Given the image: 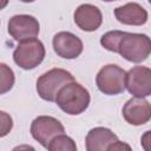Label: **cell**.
<instances>
[{"mask_svg":"<svg viewBox=\"0 0 151 151\" xmlns=\"http://www.w3.org/2000/svg\"><path fill=\"white\" fill-rule=\"evenodd\" d=\"M91 97L87 88L76 80L66 84L57 94L55 103L61 111L71 116L83 113L90 105Z\"/></svg>","mask_w":151,"mask_h":151,"instance_id":"cell-1","label":"cell"},{"mask_svg":"<svg viewBox=\"0 0 151 151\" xmlns=\"http://www.w3.org/2000/svg\"><path fill=\"white\" fill-rule=\"evenodd\" d=\"M125 60L131 63H142L151 54V38L143 33L123 32L116 47Z\"/></svg>","mask_w":151,"mask_h":151,"instance_id":"cell-2","label":"cell"},{"mask_svg":"<svg viewBox=\"0 0 151 151\" xmlns=\"http://www.w3.org/2000/svg\"><path fill=\"white\" fill-rule=\"evenodd\" d=\"M74 80L71 72L64 68H52L41 74L37 80V92L46 101H55L57 94L63 86Z\"/></svg>","mask_w":151,"mask_h":151,"instance_id":"cell-3","label":"cell"},{"mask_svg":"<svg viewBox=\"0 0 151 151\" xmlns=\"http://www.w3.org/2000/svg\"><path fill=\"white\" fill-rule=\"evenodd\" d=\"M126 71L116 64L103 66L96 77L98 90L106 96H116L126 88Z\"/></svg>","mask_w":151,"mask_h":151,"instance_id":"cell-4","label":"cell"},{"mask_svg":"<svg viewBox=\"0 0 151 151\" xmlns=\"http://www.w3.org/2000/svg\"><path fill=\"white\" fill-rule=\"evenodd\" d=\"M45 53L44 44L37 38H31L19 42L13 52V60L20 68L28 71L42 63Z\"/></svg>","mask_w":151,"mask_h":151,"instance_id":"cell-5","label":"cell"},{"mask_svg":"<svg viewBox=\"0 0 151 151\" xmlns=\"http://www.w3.org/2000/svg\"><path fill=\"white\" fill-rule=\"evenodd\" d=\"M63 133H65L64 125L51 116H39L31 124L32 137L45 149L48 147L53 138Z\"/></svg>","mask_w":151,"mask_h":151,"instance_id":"cell-6","label":"cell"},{"mask_svg":"<svg viewBox=\"0 0 151 151\" xmlns=\"http://www.w3.org/2000/svg\"><path fill=\"white\" fill-rule=\"evenodd\" d=\"M7 29L9 35L15 41L20 42L22 40L38 37L40 32V25L38 19H35L33 15L17 14L9 19Z\"/></svg>","mask_w":151,"mask_h":151,"instance_id":"cell-7","label":"cell"},{"mask_svg":"<svg viewBox=\"0 0 151 151\" xmlns=\"http://www.w3.org/2000/svg\"><path fill=\"white\" fill-rule=\"evenodd\" d=\"M126 88L133 97L145 98L151 96V68L134 66L126 73Z\"/></svg>","mask_w":151,"mask_h":151,"instance_id":"cell-8","label":"cell"},{"mask_svg":"<svg viewBox=\"0 0 151 151\" xmlns=\"http://www.w3.org/2000/svg\"><path fill=\"white\" fill-rule=\"evenodd\" d=\"M52 45L57 55L64 59H76L84 50L81 39L76 34L65 31L54 34Z\"/></svg>","mask_w":151,"mask_h":151,"instance_id":"cell-9","label":"cell"},{"mask_svg":"<svg viewBox=\"0 0 151 151\" xmlns=\"http://www.w3.org/2000/svg\"><path fill=\"white\" fill-rule=\"evenodd\" d=\"M122 113L130 125H144L151 119V104L144 98L133 97L124 104Z\"/></svg>","mask_w":151,"mask_h":151,"instance_id":"cell-10","label":"cell"},{"mask_svg":"<svg viewBox=\"0 0 151 151\" xmlns=\"http://www.w3.org/2000/svg\"><path fill=\"white\" fill-rule=\"evenodd\" d=\"M73 20L80 29L85 32H93L100 27L103 22V15L97 6L91 4H83L74 11Z\"/></svg>","mask_w":151,"mask_h":151,"instance_id":"cell-11","label":"cell"},{"mask_svg":"<svg viewBox=\"0 0 151 151\" xmlns=\"http://www.w3.org/2000/svg\"><path fill=\"white\" fill-rule=\"evenodd\" d=\"M118 137L110 129L98 126L87 132L85 146L87 151H111L113 145L118 142Z\"/></svg>","mask_w":151,"mask_h":151,"instance_id":"cell-12","label":"cell"},{"mask_svg":"<svg viewBox=\"0 0 151 151\" xmlns=\"http://www.w3.org/2000/svg\"><path fill=\"white\" fill-rule=\"evenodd\" d=\"M114 17L120 24L130 26L145 25L149 18L146 9L137 2H127L114 8Z\"/></svg>","mask_w":151,"mask_h":151,"instance_id":"cell-13","label":"cell"},{"mask_svg":"<svg viewBox=\"0 0 151 151\" xmlns=\"http://www.w3.org/2000/svg\"><path fill=\"white\" fill-rule=\"evenodd\" d=\"M47 150L50 151H77V145L71 137L63 133L51 140Z\"/></svg>","mask_w":151,"mask_h":151,"instance_id":"cell-14","label":"cell"},{"mask_svg":"<svg viewBox=\"0 0 151 151\" xmlns=\"http://www.w3.org/2000/svg\"><path fill=\"white\" fill-rule=\"evenodd\" d=\"M0 68H1V90H0V93L4 94L13 87L15 78H14L13 71L6 64L1 63Z\"/></svg>","mask_w":151,"mask_h":151,"instance_id":"cell-15","label":"cell"},{"mask_svg":"<svg viewBox=\"0 0 151 151\" xmlns=\"http://www.w3.org/2000/svg\"><path fill=\"white\" fill-rule=\"evenodd\" d=\"M1 113V133H0V136L1 137H5L11 130H12V127H13V122H12V118L6 113V112H4V111H1L0 112Z\"/></svg>","mask_w":151,"mask_h":151,"instance_id":"cell-16","label":"cell"},{"mask_svg":"<svg viewBox=\"0 0 151 151\" xmlns=\"http://www.w3.org/2000/svg\"><path fill=\"white\" fill-rule=\"evenodd\" d=\"M140 145L145 151H151V130L144 132L140 138Z\"/></svg>","mask_w":151,"mask_h":151,"instance_id":"cell-17","label":"cell"},{"mask_svg":"<svg viewBox=\"0 0 151 151\" xmlns=\"http://www.w3.org/2000/svg\"><path fill=\"white\" fill-rule=\"evenodd\" d=\"M7 1H8V0H2V2H1V8H4V7L6 6V4H7Z\"/></svg>","mask_w":151,"mask_h":151,"instance_id":"cell-18","label":"cell"},{"mask_svg":"<svg viewBox=\"0 0 151 151\" xmlns=\"http://www.w3.org/2000/svg\"><path fill=\"white\" fill-rule=\"evenodd\" d=\"M21 2H26V4H28V2H33V1H35V0H20Z\"/></svg>","mask_w":151,"mask_h":151,"instance_id":"cell-19","label":"cell"},{"mask_svg":"<svg viewBox=\"0 0 151 151\" xmlns=\"http://www.w3.org/2000/svg\"><path fill=\"white\" fill-rule=\"evenodd\" d=\"M103 1H105V2H112V1H118V0H103Z\"/></svg>","mask_w":151,"mask_h":151,"instance_id":"cell-20","label":"cell"},{"mask_svg":"<svg viewBox=\"0 0 151 151\" xmlns=\"http://www.w3.org/2000/svg\"><path fill=\"white\" fill-rule=\"evenodd\" d=\"M147 1H149V2H150V4H151V0H147Z\"/></svg>","mask_w":151,"mask_h":151,"instance_id":"cell-21","label":"cell"}]
</instances>
